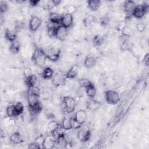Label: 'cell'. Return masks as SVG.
<instances>
[{"label": "cell", "mask_w": 149, "mask_h": 149, "mask_svg": "<svg viewBox=\"0 0 149 149\" xmlns=\"http://www.w3.org/2000/svg\"><path fill=\"white\" fill-rule=\"evenodd\" d=\"M76 106L75 99L71 96H65L62 100L61 108L66 114H69L74 111Z\"/></svg>", "instance_id": "6da1fadb"}, {"label": "cell", "mask_w": 149, "mask_h": 149, "mask_svg": "<svg viewBox=\"0 0 149 149\" xmlns=\"http://www.w3.org/2000/svg\"><path fill=\"white\" fill-rule=\"evenodd\" d=\"M31 59L36 65L39 67H43L45 64L47 58L43 49L37 48L32 54Z\"/></svg>", "instance_id": "7a4b0ae2"}, {"label": "cell", "mask_w": 149, "mask_h": 149, "mask_svg": "<svg viewBox=\"0 0 149 149\" xmlns=\"http://www.w3.org/2000/svg\"><path fill=\"white\" fill-rule=\"evenodd\" d=\"M47 59L52 62H56L61 56V49L56 47L50 46L43 49Z\"/></svg>", "instance_id": "3957f363"}, {"label": "cell", "mask_w": 149, "mask_h": 149, "mask_svg": "<svg viewBox=\"0 0 149 149\" xmlns=\"http://www.w3.org/2000/svg\"><path fill=\"white\" fill-rule=\"evenodd\" d=\"M104 95L105 101L110 105H116L120 100L119 94L115 90H108L105 91Z\"/></svg>", "instance_id": "277c9868"}, {"label": "cell", "mask_w": 149, "mask_h": 149, "mask_svg": "<svg viewBox=\"0 0 149 149\" xmlns=\"http://www.w3.org/2000/svg\"><path fill=\"white\" fill-rule=\"evenodd\" d=\"M148 5L146 3L136 5L132 16L136 19H141L147 13L148 10Z\"/></svg>", "instance_id": "5b68a950"}, {"label": "cell", "mask_w": 149, "mask_h": 149, "mask_svg": "<svg viewBox=\"0 0 149 149\" xmlns=\"http://www.w3.org/2000/svg\"><path fill=\"white\" fill-rule=\"evenodd\" d=\"M52 83L55 87H59L65 86L66 83L67 78L65 74L61 73H56L54 74L52 78Z\"/></svg>", "instance_id": "8992f818"}, {"label": "cell", "mask_w": 149, "mask_h": 149, "mask_svg": "<svg viewBox=\"0 0 149 149\" xmlns=\"http://www.w3.org/2000/svg\"><path fill=\"white\" fill-rule=\"evenodd\" d=\"M41 144L42 148L44 149H51L56 145V140L52 134H49L43 139Z\"/></svg>", "instance_id": "52a82bcc"}, {"label": "cell", "mask_w": 149, "mask_h": 149, "mask_svg": "<svg viewBox=\"0 0 149 149\" xmlns=\"http://www.w3.org/2000/svg\"><path fill=\"white\" fill-rule=\"evenodd\" d=\"M73 23V16L71 13H66L62 15L61 25L66 29H69Z\"/></svg>", "instance_id": "ba28073f"}, {"label": "cell", "mask_w": 149, "mask_h": 149, "mask_svg": "<svg viewBox=\"0 0 149 149\" xmlns=\"http://www.w3.org/2000/svg\"><path fill=\"white\" fill-rule=\"evenodd\" d=\"M42 24L41 19L37 16H33L31 17L29 23V27L30 31H36L41 26Z\"/></svg>", "instance_id": "9c48e42d"}, {"label": "cell", "mask_w": 149, "mask_h": 149, "mask_svg": "<svg viewBox=\"0 0 149 149\" xmlns=\"http://www.w3.org/2000/svg\"><path fill=\"white\" fill-rule=\"evenodd\" d=\"M136 5V3L132 0H127L125 2L123 5V10L127 17H130L132 15Z\"/></svg>", "instance_id": "30bf717a"}, {"label": "cell", "mask_w": 149, "mask_h": 149, "mask_svg": "<svg viewBox=\"0 0 149 149\" xmlns=\"http://www.w3.org/2000/svg\"><path fill=\"white\" fill-rule=\"evenodd\" d=\"M68 34V29L63 27L61 25H59L57 27L55 31V38L59 40V41H64Z\"/></svg>", "instance_id": "8fae6325"}, {"label": "cell", "mask_w": 149, "mask_h": 149, "mask_svg": "<svg viewBox=\"0 0 149 149\" xmlns=\"http://www.w3.org/2000/svg\"><path fill=\"white\" fill-rule=\"evenodd\" d=\"M77 137L80 141L87 142L91 137V132L87 129H81L77 132Z\"/></svg>", "instance_id": "7c38bea8"}, {"label": "cell", "mask_w": 149, "mask_h": 149, "mask_svg": "<svg viewBox=\"0 0 149 149\" xmlns=\"http://www.w3.org/2000/svg\"><path fill=\"white\" fill-rule=\"evenodd\" d=\"M87 113L84 109H79L74 113L73 118L80 125H82L87 119Z\"/></svg>", "instance_id": "4fadbf2b"}, {"label": "cell", "mask_w": 149, "mask_h": 149, "mask_svg": "<svg viewBox=\"0 0 149 149\" xmlns=\"http://www.w3.org/2000/svg\"><path fill=\"white\" fill-rule=\"evenodd\" d=\"M56 144H57L61 148H66L69 144V141L67 140L65 134L63 133L59 134L55 139Z\"/></svg>", "instance_id": "5bb4252c"}, {"label": "cell", "mask_w": 149, "mask_h": 149, "mask_svg": "<svg viewBox=\"0 0 149 149\" xmlns=\"http://www.w3.org/2000/svg\"><path fill=\"white\" fill-rule=\"evenodd\" d=\"M79 66L77 65H74L70 67V68L65 73V76L67 79H73L75 78L79 71Z\"/></svg>", "instance_id": "9a60e30c"}, {"label": "cell", "mask_w": 149, "mask_h": 149, "mask_svg": "<svg viewBox=\"0 0 149 149\" xmlns=\"http://www.w3.org/2000/svg\"><path fill=\"white\" fill-rule=\"evenodd\" d=\"M88 8L92 12L98 10L101 6V2L99 0H89L87 1Z\"/></svg>", "instance_id": "2e32d148"}, {"label": "cell", "mask_w": 149, "mask_h": 149, "mask_svg": "<svg viewBox=\"0 0 149 149\" xmlns=\"http://www.w3.org/2000/svg\"><path fill=\"white\" fill-rule=\"evenodd\" d=\"M37 80V77L34 74H32L31 75H30L28 77H24V83H25L26 86L27 87L28 89L36 86Z\"/></svg>", "instance_id": "e0dca14e"}, {"label": "cell", "mask_w": 149, "mask_h": 149, "mask_svg": "<svg viewBox=\"0 0 149 149\" xmlns=\"http://www.w3.org/2000/svg\"><path fill=\"white\" fill-rule=\"evenodd\" d=\"M96 62L97 61L95 57L93 56L88 55L85 58L84 61V65L87 69H91L95 66Z\"/></svg>", "instance_id": "ac0fdd59"}, {"label": "cell", "mask_w": 149, "mask_h": 149, "mask_svg": "<svg viewBox=\"0 0 149 149\" xmlns=\"http://www.w3.org/2000/svg\"><path fill=\"white\" fill-rule=\"evenodd\" d=\"M4 36L5 38L10 42H12L17 40V34L16 31L9 29H5Z\"/></svg>", "instance_id": "d6986e66"}, {"label": "cell", "mask_w": 149, "mask_h": 149, "mask_svg": "<svg viewBox=\"0 0 149 149\" xmlns=\"http://www.w3.org/2000/svg\"><path fill=\"white\" fill-rule=\"evenodd\" d=\"M61 128H62L61 125L55 120H51L47 125V129L51 134H53Z\"/></svg>", "instance_id": "ffe728a7"}, {"label": "cell", "mask_w": 149, "mask_h": 149, "mask_svg": "<svg viewBox=\"0 0 149 149\" xmlns=\"http://www.w3.org/2000/svg\"><path fill=\"white\" fill-rule=\"evenodd\" d=\"M54 75V72L53 69L50 67H45L41 72V77L45 80L52 79Z\"/></svg>", "instance_id": "44dd1931"}, {"label": "cell", "mask_w": 149, "mask_h": 149, "mask_svg": "<svg viewBox=\"0 0 149 149\" xmlns=\"http://www.w3.org/2000/svg\"><path fill=\"white\" fill-rule=\"evenodd\" d=\"M62 15L58 13L51 12L49 15V21L57 25H61Z\"/></svg>", "instance_id": "7402d4cb"}, {"label": "cell", "mask_w": 149, "mask_h": 149, "mask_svg": "<svg viewBox=\"0 0 149 149\" xmlns=\"http://www.w3.org/2000/svg\"><path fill=\"white\" fill-rule=\"evenodd\" d=\"M10 141L14 144H19L23 141L22 135L19 132H15L10 136Z\"/></svg>", "instance_id": "603a6c76"}, {"label": "cell", "mask_w": 149, "mask_h": 149, "mask_svg": "<svg viewBox=\"0 0 149 149\" xmlns=\"http://www.w3.org/2000/svg\"><path fill=\"white\" fill-rule=\"evenodd\" d=\"M61 125L64 130H69L72 129V118L69 116H65L62 119Z\"/></svg>", "instance_id": "cb8c5ba5"}, {"label": "cell", "mask_w": 149, "mask_h": 149, "mask_svg": "<svg viewBox=\"0 0 149 149\" xmlns=\"http://www.w3.org/2000/svg\"><path fill=\"white\" fill-rule=\"evenodd\" d=\"M85 91L87 97L90 98H94L97 93L96 88L93 83L85 88Z\"/></svg>", "instance_id": "d4e9b609"}, {"label": "cell", "mask_w": 149, "mask_h": 149, "mask_svg": "<svg viewBox=\"0 0 149 149\" xmlns=\"http://www.w3.org/2000/svg\"><path fill=\"white\" fill-rule=\"evenodd\" d=\"M24 107L21 102H17L14 104V117L20 115L24 111Z\"/></svg>", "instance_id": "484cf974"}, {"label": "cell", "mask_w": 149, "mask_h": 149, "mask_svg": "<svg viewBox=\"0 0 149 149\" xmlns=\"http://www.w3.org/2000/svg\"><path fill=\"white\" fill-rule=\"evenodd\" d=\"M20 49V44L19 41L17 40L10 42L9 46V50L13 54H17Z\"/></svg>", "instance_id": "4316f807"}, {"label": "cell", "mask_w": 149, "mask_h": 149, "mask_svg": "<svg viewBox=\"0 0 149 149\" xmlns=\"http://www.w3.org/2000/svg\"><path fill=\"white\" fill-rule=\"evenodd\" d=\"M100 105V102L98 101L91 98V100L87 103V108L91 111H94L98 108Z\"/></svg>", "instance_id": "83f0119b"}, {"label": "cell", "mask_w": 149, "mask_h": 149, "mask_svg": "<svg viewBox=\"0 0 149 149\" xmlns=\"http://www.w3.org/2000/svg\"><path fill=\"white\" fill-rule=\"evenodd\" d=\"M133 47V44L130 41L127 39H125L120 45V49L122 51H130Z\"/></svg>", "instance_id": "f1b7e54d"}, {"label": "cell", "mask_w": 149, "mask_h": 149, "mask_svg": "<svg viewBox=\"0 0 149 149\" xmlns=\"http://www.w3.org/2000/svg\"><path fill=\"white\" fill-rule=\"evenodd\" d=\"M29 111L30 113L33 116L38 115L42 111V107L41 104H39L34 107H29Z\"/></svg>", "instance_id": "f546056e"}, {"label": "cell", "mask_w": 149, "mask_h": 149, "mask_svg": "<svg viewBox=\"0 0 149 149\" xmlns=\"http://www.w3.org/2000/svg\"><path fill=\"white\" fill-rule=\"evenodd\" d=\"M104 41V38L100 34L95 35L93 38V42L95 46H100Z\"/></svg>", "instance_id": "4dcf8cb0"}, {"label": "cell", "mask_w": 149, "mask_h": 149, "mask_svg": "<svg viewBox=\"0 0 149 149\" xmlns=\"http://www.w3.org/2000/svg\"><path fill=\"white\" fill-rule=\"evenodd\" d=\"M95 20V18L92 15H89L87 16V17H86L84 19H83V24L86 27H88L90 26V25H91Z\"/></svg>", "instance_id": "1f68e13d"}, {"label": "cell", "mask_w": 149, "mask_h": 149, "mask_svg": "<svg viewBox=\"0 0 149 149\" xmlns=\"http://www.w3.org/2000/svg\"><path fill=\"white\" fill-rule=\"evenodd\" d=\"M78 83L80 86V87L84 88V89L87 87L90 84H91L92 83L91 81H90L88 79H85V78H82V79H80L78 80Z\"/></svg>", "instance_id": "d6a6232c"}, {"label": "cell", "mask_w": 149, "mask_h": 149, "mask_svg": "<svg viewBox=\"0 0 149 149\" xmlns=\"http://www.w3.org/2000/svg\"><path fill=\"white\" fill-rule=\"evenodd\" d=\"M6 114L8 117H14V104L9 105L6 107Z\"/></svg>", "instance_id": "836d02e7"}, {"label": "cell", "mask_w": 149, "mask_h": 149, "mask_svg": "<svg viewBox=\"0 0 149 149\" xmlns=\"http://www.w3.org/2000/svg\"><path fill=\"white\" fill-rule=\"evenodd\" d=\"M8 9V5L6 2L4 1H1L0 2V12L1 13H5Z\"/></svg>", "instance_id": "e575fe53"}, {"label": "cell", "mask_w": 149, "mask_h": 149, "mask_svg": "<svg viewBox=\"0 0 149 149\" xmlns=\"http://www.w3.org/2000/svg\"><path fill=\"white\" fill-rule=\"evenodd\" d=\"M136 29L137 30L139 31V32H140V33H143L145 31L146 29V24L144 23H139L136 24Z\"/></svg>", "instance_id": "d590c367"}, {"label": "cell", "mask_w": 149, "mask_h": 149, "mask_svg": "<svg viewBox=\"0 0 149 149\" xmlns=\"http://www.w3.org/2000/svg\"><path fill=\"white\" fill-rule=\"evenodd\" d=\"M109 23V19L107 16H104L100 18V23L102 26H107Z\"/></svg>", "instance_id": "8d00e7d4"}, {"label": "cell", "mask_w": 149, "mask_h": 149, "mask_svg": "<svg viewBox=\"0 0 149 149\" xmlns=\"http://www.w3.org/2000/svg\"><path fill=\"white\" fill-rule=\"evenodd\" d=\"M28 148L30 149H34V148H42V146L38 142H32L30 143L28 146Z\"/></svg>", "instance_id": "74e56055"}, {"label": "cell", "mask_w": 149, "mask_h": 149, "mask_svg": "<svg viewBox=\"0 0 149 149\" xmlns=\"http://www.w3.org/2000/svg\"><path fill=\"white\" fill-rule=\"evenodd\" d=\"M122 34L123 36H125V37H127L129 36L130 33V29H129V27H127V26H125L122 29Z\"/></svg>", "instance_id": "f35d334b"}, {"label": "cell", "mask_w": 149, "mask_h": 149, "mask_svg": "<svg viewBox=\"0 0 149 149\" xmlns=\"http://www.w3.org/2000/svg\"><path fill=\"white\" fill-rule=\"evenodd\" d=\"M81 125L78 123L73 118H72V129H78L81 127Z\"/></svg>", "instance_id": "ab89813d"}, {"label": "cell", "mask_w": 149, "mask_h": 149, "mask_svg": "<svg viewBox=\"0 0 149 149\" xmlns=\"http://www.w3.org/2000/svg\"><path fill=\"white\" fill-rule=\"evenodd\" d=\"M32 74H33V73L31 72V70L29 68H26L23 70V74H24V77H28V76L31 75Z\"/></svg>", "instance_id": "60d3db41"}, {"label": "cell", "mask_w": 149, "mask_h": 149, "mask_svg": "<svg viewBox=\"0 0 149 149\" xmlns=\"http://www.w3.org/2000/svg\"><path fill=\"white\" fill-rule=\"evenodd\" d=\"M41 1L39 0H30L29 1V3L30 5L32 7H35L37 6V5H40Z\"/></svg>", "instance_id": "b9f144b4"}, {"label": "cell", "mask_w": 149, "mask_h": 149, "mask_svg": "<svg viewBox=\"0 0 149 149\" xmlns=\"http://www.w3.org/2000/svg\"><path fill=\"white\" fill-rule=\"evenodd\" d=\"M143 62L145 66H148V65H149V54L148 53H147L144 55Z\"/></svg>", "instance_id": "7bdbcfd3"}, {"label": "cell", "mask_w": 149, "mask_h": 149, "mask_svg": "<svg viewBox=\"0 0 149 149\" xmlns=\"http://www.w3.org/2000/svg\"><path fill=\"white\" fill-rule=\"evenodd\" d=\"M52 2H53V3H54V4L55 6L58 5L61 2V1H59V0H52Z\"/></svg>", "instance_id": "ee69618b"}]
</instances>
